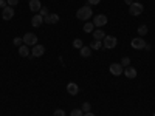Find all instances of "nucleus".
<instances>
[{
    "label": "nucleus",
    "instance_id": "obj_32",
    "mask_svg": "<svg viewBox=\"0 0 155 116\" xmlns=\"http://www.w3.org/2000/svg\"><path fill=\"white\" fill-rule=\"evenodd\" d=\"M153 116H155V111H153Z\"/></svg>",
    "mask_w": 155,
    "mask_h": 116
},
{
    "label": "nucleus",
    "instance_id": "obj_30",
    "mask_svg": "<svg viewBox=\"0 0 155 116\" xmlns=\"http://www.w3.org/2000/svg\"><path fill=\"white\" fill-rule=\"evenodd\" d=\"M124 2H126V3H127V5H129V6H130V5H132V3H134V0H124Z\"/></svg>",
    "mask_w": 155,
    "mask_h": 116
},
{
    "label": "nucleus",
    "instance_id": "obj_29",
    "mask_svg": "<svg viewBox=\"0 0 155 116\" xmlns=\"http://www.w3.org/2000/svg\"><path fill=\"white\" fill-rule=\"evenodd\" d=\"M99 2H101V0H88V5H90V6H93V5H98Z\"/></svg>",
    "mask_w": 155,
    "mask_h": 116
},
{
    "label": "nucleus",
    "instance_id": "obj_1",
    "mask_svg": "<svg viewBox=\"0 0 155 116\" xmlns=\"http://www.w3.org/2000/svg\"><path fill=\"white\" fill-rule=\"evenodd\" d=\"M92 14H93V9L90 8V5H85V6H81L79 9H78L76 17L79 19V20H90Z\"/></svg>",
    "mask_w": 155,
    "mask_h": 116
},
{
    "label": "nucleus",
    "instance_id": "obj_7",
    "mask_svg": "<svg viewBox=\"0 0 155 116\" xmlns=\"http://www.w3.org/2000/svg\"><path fill=\"white\" fill-rule=\"evenodd\" d=\"M44 53H45V47L39 45V44H36L33 47V50H31V56L33 57H41V56H44Z\"/></svg>",
    "mask_w": 155,
    "mask_h": 116
},
{
    "label": "nucleus",
    "instance_id": "obj_12",
    "mask_svg": "<svg viewBox=\"0 0 155 116\" xmlns=\"http://www.w3.org/2000/svg\"><path fill=\"white\" fill-rule=\"evenodd\" d=\"M59 22V16L58 14H48L44 17V23H50V25H54Z\"/></svg>",
    "mask_w": 155,
    "mask_h": 116
},
{
    "label": "nucleus",
    "instance_id": "obj_24",
    "mask_svg": "<svg viewBox=\"0 0 155 116\" xmlns=\"http://www.w3.org/2000/svg\"><path fill=\"white\" fill-rule=\"evenodd\" d=\"M12 44L17 45V47H22V45H23V39H22V37H14V40H12Z\"/></svg>",
    "mask_w": 155,
    "mask_h": 116
},
{
    "label": "nucleus",
    "instance_id": "obj_14",
    "mask_svg": "<svg viewBox=\"0 0 155 116\" xmlns=\"http://www.w3.org/2000/svg\"><path fill=\"white\" fill-rule=\"evenodd\" d=\"M30 53H31V51H30V47L28 45H22V47H19V56L20 57H30Z\"/></svg>",
    "mask_w": 155,
    "mask_h": 116
},
{
    "label": "nucleus",
    "instance_id": "obj_23",
    "mask_svg": "<svg viewBox=\"0 0 155 116\" xmlns=\"http://www.w3.org/2000/svg\"><path fill=\"white\" fill-rule=\"evenodd\" d=\"M90 108H92V105H90V102H84L82 107H81V110H82L84 113H88V111H90Z\"/></svg>",
    "mask_w": 155,
    "mask_h": 116
},
{
    "label": "nucleus",
    "instance_id": "obj_16",
    "mask_svg": "<svg viewBox=\"0 0 155 116\" xmlns=\"http://www.w3.org/2000/svg\"><path fill=\"white\" fill-rule=\"evenodd\" d=\"M92 34H93V37H95V40H101V42H102V40H104V37H106V33H104V31H102L101 28H98V30H95V31H93Z\"/></svg>",
    "mask_w": 155,
    "mask_h": 116
},
{
    "label": "nucleus",
    "instance_id": "obj_19",
    "mask_svg": "<svg viewBox=\"0 0 155 116\" xmlns=\"http://www.w3.org/2000/svg\"><path fill=\"white\" fill-rule=\"evenodd\" d=\"M90 48H92V51H98V50L102 48V42L101 40H93L92 45H90Z\"/></svg>",
    "mask_w": 155,
    "mask_h": 116
},
{
    "label": "nucleus",
    "instance_id": "obj_17",
    "mask_svg": "<svg viewBox=\"0 0 155 116\" xmlns=\"http://www.w3.org/2000/svg\"><path fill=\"white\" fill-rule=\"evenodd\" d=\"M79 53H81V57H90L92 56V48L90 47H82L79 50Z\"/></svg>",
    "mask_w": 155,
    "mask_h": 116
},
{
    "label": "nucleus",
    "instance_id": "obj_13",
    "mask_svg": "<svg viewBox=\"0 0 155 116\" xmlns=\"http://www.w3.org/2000/svg\"><path fill=\"white\" fill-rule=\"evenodd\" d=\"M42 23H44V17H42L41 14H36V16H33V19H31V25H33L34 28H39Z\"/></svg>",
    "mask_w": 155,
    "mask_h": 116
},
{
    "label": "nucleus",
    "instance_id": "obj_4",
    "mask_svg": "<svg viewBox=\"0 0 155 116\" xmlns=\"http://www.w3.org/2000/svg\"><path fill=\"white\" fill-rule=\"evenodd\" d=\"M143 5L140 2H134L130 6H129V12H130V16H140L141 12H143Z\"/></svg>",
    "mask_w": 155,
    "mask_h": 116
},
{
    "label": "nucleus",
    "instance_id": "obj_26",
    "mask_svg": "<svg viewBox=\"0 0 155 116\" xmlns=\"http://www.w3.org/2000/svg\"><path fill=\"white\" fill-rule=\"evenodd\" d=\"M39 14H41L42 17L48 16V14H50V12H48V8H47V6H42V8H41V11H39Z\"/></svg>",
    "mask_w": 155,
    "mask_h": 116
},
{
    "label": "nucleus",
    "instance_id": "obj_10",
    "mask_svg": "<svg viewBox=\"0 0 155 116\" xmlns=\"http://www.w3.org/2000/svg\"><path fill=\"white\" fill-rule=\"evenodd\" d=\"M123 74L127 77V79H135L137 77V68H134V67H126L124 68V71H123Z\"/></svg>",
    "mask_w": 155,
    "mask_h": 116
},
{
    "label": "nucleus",
    "instance_id": "obj_31",
    "mask_svg": "<svg viewBox=\"0 0 155 116\" xmlns=\"http://www.w3.org/2000/svg\"><path fill=\"white\" fill-rule=\"evenodd\" d=\"M84 116H95L92 111H88V113H84Z\"/></svg>",
    "mask_w": 155,
    "mask_h": 116
},
{
    "label": "nucleus",
    "instance_id": "obj_9",
    "mask_svg": "<svg viewBox=\"0 0 155 116\" xmlns=\"http://www.w3.org/2000/svg\"><path fill=\"white\" fill-rule=\"evenodd\" d=\"M109 71H110L113 76H120V74H123V71H124V67L121 65V63H112V65H110V68H109Z\"/></svg>",
    "mask_w": 155,
    "mask_h": 116
},
{
    "label": "nucleus",
    "instance_id": "obj_21",
    "mask_svg": "<svg viewBox=\"0 0 155 116\" xmlns=\"http://www.w3.org/2000/svg\"><path fill=\"white\" fill-rule=\"evenodd\" d=\"M73 47H74L76 50H81V48L84 47V44H82L81 39H74V40H73Z\"/></svg>",
    "mask_w": 155,
    "mask_h": 116
},
{
    "label": "nucleus",
    "instance_id": "obj_22",
    "mask_svg": "<svg viewBox=\"0 0 155 116\" xmlns=\"http://www.w3.org/2000/svg\"><path fill=\"white\" fill-rule=\"evenodd\" d=\"M70 116H84V111L81 108H74V110H71Z\"/></svg>",
    "mask_w": 155,
    "mask_h": 116
},
{
    "label": "nucleus",
    "instance_id": "obj_20",
    "mask_svg": "<svg viewBox=\"0 0 155 116\" xmlns=\"http://www.w3.org/2000/svg\"><path fill=\"white\" fill-rule=\"evenodd\" d=\"M138 34H140V37H143V36L147 34V27L146 25H140L138 27Z\"/></svg>",
    "mask_w": 155,
    "mask_h": 116
},
{
    "label": "nucleus",
    "instance_id": "obj_2",
    "mask_svg": "<svg viewBox=\"0 0 155 116\" xmlns=\"http://www.w3.org/2000/svg\"><path fill=\"white\" fill-rule=\"evenodd\" d=\"M22 39H23V44L28 45V47H34V45L37 44V36H36L34 33H27Z\"/></svg>",
    "mask_w": 155,
    "mask_h": 116
},
{
    "label": "nucleus",
    "instance_id": "obj_25",
    "mask_svg": "<svg viewBox=\"0 0 155 116\" xmlns=\"http://www.w3.org/2000/svg\"><path fill=\"white\" fill-rule=\"evenodd\" d=\"M121 65L126 68V67H129V65H130V59H129V57H123L121 59Z\"/></svg>",
    "mask_w": 155,
    "mask_h": 116
},
{
    "label": "nucleus",
    "instance_id": "obj_8",
    "mask_svg": "<svg viewBox=\"0 0 155 116\" xmlns=\"http://www.w3.org/2000/svg\"><path fill=\"white\" fill-rule=\"evenodd\" d=\"M2 17H3V20H11L12 17H14V8L12 6H5L2 9Z\"/></svg>",
    "mask_w": 155,
    "mask_h": 116
},
{
    "label": "nucleus",
    "instance_id": "obj_6",
    "mask_svg": "<svg viewBox=\"0 0 155 116\" xmlns=\"http://www.w3.org/2000/svg\"><path fill=\"white\" fill-rule=\"evenodd\" d=\"M130 47L135 48V50H144L146 42H144V39H143V37H135V39H132Z\"/></svg>",
    "mask_w": 155,
    "mask_h": 116
},
{
    "label": "nucleus",
    "instance_id": "obj_18",
    "mask_svg": "<svg viewBox=\"0 0 155 116\" xmlns=\"http://www.w3.org/2000/svg\"><path fill=\"white\" fill-rule=\"evenodd\" d=\"M84 31L88 33V34H92V33L95 31V25H93V22H85V23H84Z\"/></svg>",
    "mask_w": 155,
    "mask_h": 116
},
{
    "label": "nucleus",
    "instance_id": "obj_15",
    "mask_svg": "<svg viewBox=\"0 0 155 116\" xmlns=\"http://www.w3.org/2000/svg\"><path fill=\"white\" fill-rule=\"evenodd\" d=\"M41 8H42L41 0H30V9L33 12H39V11H41Z\"/></svg>",
    "mask_w": 155,
    "mask_h": 116
},
{
    "label": "nucleus",
    "instance_id": "obj_28",
    "mask_svg": "<svg viewBox=\"0 0 155 116\" xmlns=\"http://www.w3.org/2000/svg\"><path fill=\"white\" fill-rule=\"evenodd\" d=\"M6 3H8V6H12V8H14V6L19 3V0H8Z\"/></svg>",
    "mask_w": 155,
    "mask_h": 116
},
{
    "label": "nucleus",
    "instance_id": "obj_11",
    "mask_svg": "<svg viewBox=\"0 0 155 116\" xmlns=\"http://www.w3.org/2000/svg\"><path fill=\"white\" fill-rule=\"evenodd\" d=\"M67 93L71 95V96H76L78 93H79V87H78V84H74V82L67 84Z\"/></svg>",
    "mask_w": 155,
    "mask_h": 116
},
{
    "label": "nucleus",
    "instance_id": "obj_5",
    "mask_svg": "<svg viewBox=\"0 0 155 116\" xmlns=\"http://www.w3.org/2000/svg\"><path fill=\"white\" fill-rule=\"evenodd\" d=\"M102 42H104V47H102V48H107V50L115 48L116 44H118V40H116V37H115V36H106Z\"/></svg>",
    "mask_w": 155,
    "mask_h": 116
},
{
    "label": "nucleus",
    "instance_id": "obj_27",
    "mask_svg": "<svg viewBox=\"0 0 155 116\" xmlns=\"http://www.w3.org/2000/svg\"><path fill=\"white\" fill-rule=\"evenodd\" d=\"M53 116H65V111H64L62 108H58V110H54Z\"/></svg>",
    "mask_w": 155,
    "mask_h": 116
},
{
    "label": "nucleus",
    "instance_id": "obj_33",
    "mask_svg": "<svg viewBox=\"0 0 155 116\" xmlns=\"http://www.w3.org/2000/svg\"><path fill=\"white\" fill-rule=\"evenodd\" d=\"M137 2H140V0H137Z\"/></svg>",
    "mask_w": 155,
    "mask_h": 116
},
{
    "label": "nucleus",
    "instance_id": "obj_3",
    "mask_svg": "<svg viewBox=\"0 0 155 116\" xmlns=\"http://www.w3.org/2000/svg\"><path fill=\"white\" fill-rule=\"evenodd\" d=\"M107 22H109V19L104 14H98V16L93 17V25H95L96 28H102L104 25H107Z\"/></svg>",
    "mask_w": 155,
    "mask_h": 116
}]
</instances>
